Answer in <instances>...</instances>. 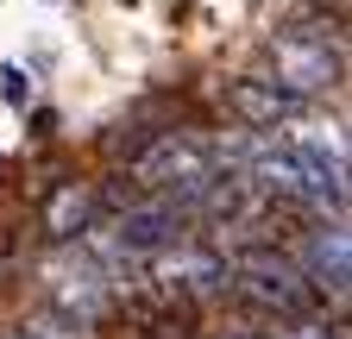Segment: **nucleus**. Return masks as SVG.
Masks as SVG:
<instances>
[{
    "mask_svg": "<svg viewBox=\"0 0 352 339\" xmlns=\"http://www.w3.org/2000/svg\"><path fill=\"white\" fill-rule=\"evenodd\" d=\"M233 295L277 320H321V295L302 283V270L289 264V251H233Z\"/></svg>",
    "mask_w": 352,
    "mask_h": 339,
    "instance_id": "1",
    "label": "nucleus"
},
{
    "mask_svg": "<svg viewBox=\"0 0 352 339\" xmlns=\"http://www.w3.org/2000/svg\"><path fill=\"white\" fill-rule=\"evenodd\" d=\"M346 57H340V32H302V25H277L271 38V82L296 101H315L327 89H340Z\"/></svg>",
    "mask_w": 352,
    "mask_h": 339,
    "instance_id": "2",
    "label": "nucleus"
},
{
    "mask_svg": "<svg viewBox=\"0 0 352 339\" xmlns=\"http://www.w3.org/2000/svg\"><path fill=\"white\" fill-rule=\"evenodd\" d=\"M145 283L157 295H176V302H208V295H227L233 289V264L220 258V251H208L201 239H183V245H170L157 251V258H145Z\"/></svg>",
    "mask_w": 352,
    "mask_h": 339,
    "instance_id": "3",
    "label": "nucleus"
},
{
    "mask_svg": "<svg viewBox=\"0 0 352 339\" xmlns=\"http://www.w3.org/2000/svg\"><path fill=\"white\" fill-rule=\"evenodd\" d=\"M289 264L302 270V283L315 289L321 302H327V295H333V302H346L352 270H346V226H340V220H333V226H327V220H315V226L296 239V258H289Z\"/></svg>",
    "mask_w": 352,
    "mask_h": 339,
    "instance_id": "4",
    "label": "nucleus"
},
{
    "mask_svg": "<svg viewBox=\"0 0 352 339\" xmlns=\"http://www.w3.org/2000/svg\"><path fill=\"white\" fill-rule=\"evenodd\" d=\"M227 107H233V119L245 126V132H277V126H296L308 113V101L283 95L277 82H258V75L227 82Z\"/></svg>",
    "mask_w": 352,
    "mask_h": 339,
    "instance_id": "5",
    "label": "nucleus"
},
{
    "mask_svg": "<svg viewBox=\"0 0 352 339\" xmlns=\"http://www.w3.org/2000/svg\"><path fill=\"white\" fill-rule=\"evenodd\" d=\"M95 189L88 183H57L51 201H44V233H51L57 245H76L82 233H95Z\"/></svg>",
    "mask_w": 352,
    "mask_h": 339,
    "instance_id": "6",
    "label": "nucleus"
},
{
    "mask_svg": "<svg viewBox=\"0 0 352 339\" xmlns=\"http://www.w3.org/2000/svg\"><path fill=\"white\" fill-rule=\"evenodd\" d=\"M271 339H346L340 327L327 333V320H296V327H283V333H271Z\"/></svg>",
    "mask_w": 352,
    "mask_h": 339,
    "instance_id": "7",
    "label": "nucleus"
},
{
    "mask_svg": "<svg viewBox=\"0 0 352 339\" xmlns=\"http://www.w3.org/2000/svg\"><path fill=\"white\" fill-rule=\"evenodd\" d=\"M0 82H7V101H32V82H25V69H7Z\"/></svg>",
    "mask_w": 352,
    "mask_h": 339,
    "instance_id": "8",
    "label": "nucleus"
},
{
    "mask_svg": "<svg viewBox=\"0 0 352 339\" xmlns=\"http://www.w3.org/2000/svg\"><path fill=\"white\" fill-rule=\"evenodd\" d=\"M0 339H25V333H19V327H13V333H0Z\"/></svg>",
    "mask_w": 352,
    "mask_h": 339,
    "instance_id": "9",
    "label": "nucleus"
}]
</instances>
